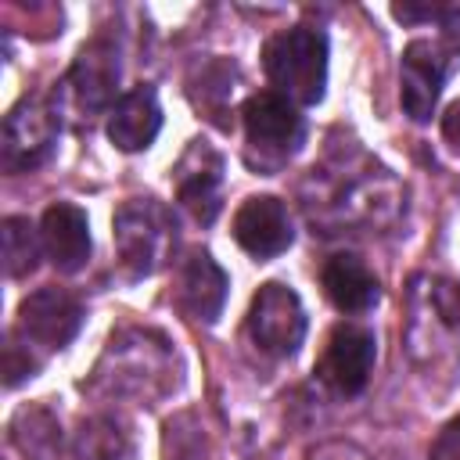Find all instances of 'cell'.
Returning a JSON list of instances; mask_svg holds the SVG:
<instances>
[{
    "instance_id": "cell-10",
    "label": "cell",
    "mask_w": 460,
    "mask_h": 460,
    "mask_svg": "<svg viewBox=\"0 0 460 460\" xmlns=\"http://www.w3.org/2000/svg\"><path fill=\"white\" fill-rule=\"evenodd\" d=\"M172 183L176 201L208 226L223 208V155L208 140H190L172 169Z\"/></svg>"
},
{
    "instance_id": "cell-7",
    "label": "cell",
    "mask_w": 460,
    "mask_h": 460,
    "mask_svg": "<svg viewBox=\"0 0 460 460\" xmlns=\"http://www.w3.org/2000/svg\"><path fill=\"white\" fill-rule=\"evenodd\" d=\"M58 108L43 97H22L4 115V140H0V165L4 172H32L43 165L58 144Z\"/></svg>"
},
{
    "instance_id": "cell-1",
    "label": "cell",
    "mask_w": 460,
    "mask_h": 460,
    "mask_svg": "<svg viewBox=\"0 0 460 460\" xmlns=\"http://www.w3.org/2000/svg\"><path fill=\"white\" fill-rule=\"evenodd\" d=\"M180 385V359L172 341L151 327H122L108 338L93 374L90 392L137 399L140 406L162 402Z\"/></svg>"
},
{
    "instance_id": "cell-3",
    "label": "cell",
    "mask_w": 460,
    "mask_h": 460,
    "mask_svg": "<svg viewBox=\"0 0 460 460\" xmlns=\"http://www.w3.org/2000/svg\"><path fill=\"white\" fill-rule=\"evenodd\" d=\"M119 266L129 280L155 277L176 252V219L155 198H129L111 216Z\"/></svg>"
},
{
    "instance_id": "cell-26",
    "label": "cell",
    "mask_w": 460,
    "mask_h": 460,
    "mask_svg": "<svg viewBox=\"0 0 460 460\" xmlns=\"http://www.w3.org/2000/svg\"><path fill=\"white\" fill-rule=\"evenodd\" d=\"M442 137H446V144L460 155V101H453V104L446 108V115H442Z\"/></svg>"
},
{
    "instance_id": "cell-4",
    "label": "cell",
    "mask_w": 460,
    "mask_h": 460,
    "mask_svg": "<svg viewBox=\"0 0 460 460\" xmlns=\"http://www.w3.org/2000/svg\"><path fill=\"white\" fill-rule=\"evenodd\" d=\"M241 122H244V162L262 176L280 172L305 144V119L277 90L252 93L241 108Z\"/></svg>"
},
{
    "instance_id": "cell-21",
    "label": "cell",
    "mask_w": 460,
    "mask_h": 460,
    "mask_svg": "<svg viewBox=\"0 0 460 460\" xmlns=\"http://www.w3.org/2000/svg\"><path fill=\"white\" fill-rule=\"evenodd\" d=\"M208 453V435L198 420V413L183 410L165 420L162 431V460H205Z\"/></svg>"
},
{
    "instance_id": "cell-14",
    "label": "cell",
    "mask_w": 460,
    "mask_h": 460,
    "mask_svg": "<svg viewBox=\"0 0 460 460\" xmlns=\"http://www.w3.org/2000/svg\"><path fill=\"white\" fill-rule=\"evenodd\" d=\"M43 255L58 273H79L90 259V219L72 201H54L40 219Z\"/></svg>"
},
{
    "instance_id": "cell-13",
    "label": "cell",
    "mask_w": 460,
    "mask_h": 460,
    "mask_svg": "<svg viewBox=\"0 0 460 460\" xmlns=\"http://www.w3.org/2000/svg\"><path fill=\"white\" fill-rule=\"evenodd\" d=\"M446 83V58L431 40H413L399 61V97L413 122H428Z\"/></svg>"
},
{
    "instance_id": "cell-24",
    "label": "cell",
    "mask_w": 460,
    "mask_h": 460,
    "mask_svg": "<svg viewBox=\"0 0 460 460\" xmlns=\"http://www.w3.org/2000/svg\"><path fill=\"white\" fill-rule=\"evenodd\" d=\"M305 460H370V456H367V449H359L349 438H327V442H316L305 453Z\"/></svg>"
},
{
    "instance_id": "cell-11",
    "label": "cell",
    "mask_w": 460,
    "mask_h": 460,
    "mask_svg": "<svg viewBox=\"0 0 460 460\" xmlns=\"http://www.w3.org/2000/svg\"><path fill=\"white\" fill-rule=\"evenodd\" d=\"M230 230H234V241L241 244V252H248L255 262L277 259L295 241L291 212L273 194H252V198H244L241 208L234 212Z\"/></svg>"
},
{
    "instance_id": "cell-27",
    "label": "cell",
    "mask_w": 460,
    "mask_h": 460,
    "mask_svg": "<svg viewBox=\"0 0 460 460\" xmlns=\"http://www.w3.org/2000/svg\"><path fill=\"white\" fill-rule=\"evenodd\" d=\"M442 29H446V40L460 50V11H446L442 14Z\"/></svg>"
},
{
    "instance_id": "cell-12",
    "label": "cell",
    "mask_w": 460,
    "mask_h": 460,
    "mask_svg": "<svg viewBox=\"0 0 460 460\" xmlns=\"http://www.w3.org/2000/svg\"><path fill=\"white\" fill-rule=\"evenodd\" d=\"M226 273L212 259V252L194 248L180 266H176V284H172V302L183 316L194 323H216L223 305H226Z\"/></svg>"
},
{
    "instance_id": "cell-25",
    "label": "cell",
    "mask_w": 460,
    "mask_h": 460,
    "mask_svg": "<svg viewBox=\"0 0 460 460\" xmlns=\"http://www.w3.org/2000/svg\"><path fill=\"white\" fill-rule=\"evenodd\" d=\"M428 460H460V417H453L449 424H442V431L435 435Z\"/></svg>"
},
{
    "instance_id": "cell-2",
    "label": "cell",
    "mask_w": 460,
    "mask_h": 460,
    "mask_svg": "<svg viewBox=\"0 0 460 460\" xmlns=\"http://www.w3.org/2000/svg\"><path fill=\"white\" fill-rule=\"evenodd\" d=\"M266 79L291 104H320L327 86V36L313 25H291L262 47Z\"/></svg>"
},
{
    "instance_id": "cell-22",
    "label": "cell",
    "mask_w": 460,
    "mask_h": 460,
    "mask_svg": "<svg viewBox=\"0 0 460 460\" xmlns=\"http://www.w3.org/2000/svg\"><path fill=\"white\" fill-rule=\"evenodd\" d=\"M36 370H40V359L29 352V341L18 331H7V341H4V385L14 388L25 377H32Z\"/></svg>"
},
{
    "instance_id": "cell-20",
    "label": "cell",
    "mask_w": 460,
    "mask_h": 460,
    "mask_svg": "<svg viewBox=\"0 0 460 460\" xmlns=\"http://www.w3.org/2000/svg\"><path fill=\"white\" fill-rule=\"evenodd\" d=\"M4 270L11 280L18 277H29L36 270V259H40V230H32V223L25 216H7L4 219Z\"/></svg>"
},
{
    "instance_id": "cell-17",
    "label": "cell",
    "mask_w": 460,
    "mask_h": 460,
    "mask_svg": "<svg viewBox=\"0 0 460 460\" xmlns=\"http://www.w3.org/2000/svg\"><path fill=\"white\" fill-rule=\"evenodd\" d=\"M234 86H237V65L219 58V54H208V58L194 61L190 72H187V93H190L194 108L201 115H208L212 122H219V126H230L223 115H230Z\"/></svg>"
},
{
    "instance_id": "cell-9",
    "label": "cell",
    "mask_w": 460,
    "mask_h": 460,
    "mask_svg": "<svg viewBox=\"0 0 460 460\" xmlns=\"http://www.w3.org/2000/svg\"><path fill=\"white\" fill-rule=\"evenodd\" d=\"M79 327H83V305L65 288H54V284L36 288L18 305V327L14 331L47 352L65 349L79 334Z\"/></svg>"
},
{
    "instance_id": "cell-16",
    "label": "cell",
    "mask_w": 460,
    "mask_h": 460,
    "mask_svg": "<svg viewBox=\"0 0 460 460\" xmlns=\"http://www.w3.org/2000/svg\"><path fill=\"white\" fill-rule=\"evenodd\" d=\"M162 129V104L151 86L126 90L108 111V140L119 151H144Z\"/></svg>"
},
{
    "instance_id": "cell-19",
    "label": "cell",
    "mask_w": 460,
    "mask_h": 460,
    "mask_svg": "<svg viewBox=\"0 0 460 460\" xmlns=\"http://www.w3.org/2000/svg\"><path fill=\"white\" fill-rule=\"evenodd\" d=\"M133 438L126 424L111 413H93L79 424L72 438V460H129Z\"/></svg>"
},
{
    "instance_id": "cell-5",
    "label": "cell",
    "mask_w": 460,
    "mask_h": 460,
    "mask_svg": "<svg viewBox=\"0 0 460 460\" xmlns=\"http://www.w3.org/2000/svg\"><path fill=\"white\" fill-rule=\"evenodd\" d=\"M115 86H119V47L104 36L90 40L79 47L72 68L61 79V90L54 93V108L65 104L79 119H93L104 108L111 111L115 104Z\"/></svg>"
},
{
    "instance_id": "cell-8",
    "label": "cell",
    "mask_w": 460,
    "mask_h": 460,
    "mask_svg": "<svg viewBox=\"0 0 460 460\" xmlns=\"http://www.w3.org/2000/svg\"><path fill=\"white\" fill-rule=\"evenodd\" d=\"M377 359V338L363 323H334L323 352L313 367V374L334 392V395H359L374 374Z\"/></svg>"
},
{
    "instance_id": "cell-15",
    "label": "cell",
    "mask_w": 460,
    "mask_h": 460,
    "mask_svg": "<svg viewBox=\"0 0 460 460\" xmlns=\"http://www.w3.org/2000/svg\"><path fill=\"white\" fill-rule=\"evenodd\" d=\"M320 284L327 302L338 313H370L381 302V280L377 273L352 252H338L323 262Z\"/></svg>"
},
{
    "instance_id": "cell-23",
    "label": "cell",
    "mask_w": 460,
    "mask_h": 460,
    "mask_svg": "<svg viewBox=\"0 0 460 460\" xmlns=\"http://www.w3.org/2000/svg\"><path fill=\"white\" fill-rule=\"evenodd\" d=\"M431 305L438 313V320L460 334V280H449V277H438L431 280Z\"/></svg>"
},
{
    "instance_id": "cell-18",
    "label": "cell",
    "mask_w": 460,
    "mask_h": 460,
    "mask_svg": "<svg viewBox=\"0 0 460 460\" xmlns=\"http://www.w3.org/2000/svg\"><path fill=\"white\" fill-rule=\"evenodd\" d=\"M11 442L25 460H58L61 456V420L50 406L32 402L11 417Z\"/></svg>"
},
{
    "instance_id": "cell-6",
    "label": "cell",
    "mask_w": 460,
    "mask_h": 460,
    "mask_svg": "<svg viewBox=\"0 0 460 460\" xmlns=\"http://www.w3.org/2000/svg\"><path fill=\"white\" fill-rule=\"evenodd\" d=\"M244 331L252 338V345L273 359H288L298 352V345L305 341V309L302 298L280 284V280H266L248 305L244 316Z\"/></svg>"
}]
</instances>
